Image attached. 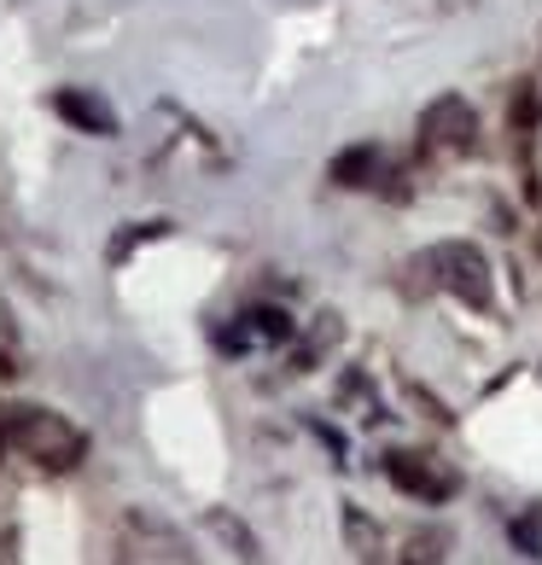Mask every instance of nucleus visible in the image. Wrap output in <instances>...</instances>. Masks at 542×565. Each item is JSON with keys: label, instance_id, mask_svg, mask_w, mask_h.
Returning <instances> with one entry per match:
<instances>
[{"label": "nucleus", "instance_id": "nucleus-1", "mask_svg": "<svg viewBox=\"0 0 542 565\" xmlns=\"http://www.w3.org/2000/svg\"><path fill=\"white\" fill-rule=\"evenodd\" d=\"M0 444L18 449L24 460H35V467H47V472H71V467H82V455H88L82 426H71L65 414H53V408H0Z\"/></svg>", "mask_w": 542, "mask_h": 565}, {"label": "nucleus", "instance_id": "nucleus-2", "mask_svg": "<svg viewBox=\"0 0 542 565\" xmlns=\"http://www.w3.org/2000/svg\"><path fill=\"white\" fill-rule=\"evenodd\" d=\"M421 268L432 275V286H444L449 298H461L472 309H490L496 298V286H490V263H485V250L467 245V239H444V245H432Z\"/></svg>", "mask_w": 542, "mask_h": 565}, {"label": "nucleus", "instance_id": "nucleus-3", "mask_svg": "<svg viewBox=\"0 0 542 565\" xmlns=\"http://www.w3.org/2000/svg\"><path fill=\"white\" fill-rule=\"evenodd\" d=\"M421 135L426 146H444V152H467L472 135H478V117L461 94H444V99H432L426 117H421Z\"/></svg>", "mask_w": 542, "mask_h": 565}, {"label": "nucleus", "instance_id": "nucleus-4", "mask_svg": "<svg viewBox=\"0 0 542 565\" xmlns=\"http://www.w3.org/2000/svg\"><path fill=\"white\" fill-rule=\"evenodd\" d=\"M385 478L397 484L403 495H414V501H449L455 495V472H444V467H432L426 455H385Z\"/></svg>", "mask_w": 542, "mask_h": 565}, {"label": "nucleus", "instance_id": "nucleus-5", "mask_svg": "<svg viewBox=\"0 0 542 565\" xmlns=\"http://www.w3.org/2000/svg\"><path fill=\"white\" fill-rule=\"evenodd\" d=\"M53 111L65 117L71 129L94 135V140H111V135H117V111H111L99 94H88V88H59V94H53Z\"/></svg>", "mask_w": 542, "mask_h": 565}, {"label": "nucleus", "instance_id": "nucleus-6", "mask_svg": "<svg viewBox=\"0 0 542 565\" xmlns=\"http://www.w3.org/2000/svg\"><path fill=\"white\" fill-rule=\"evenodd\" d=\"M211 531H216L245 565H263V542L252 536V525H245V519H234L227 508H211Z\"/></svg>", "mask_w": 542, "mask_h": 565}, {"label": "nucleus", "instance_id": "nucleus-7", "mask_svg": "<svg viewBox=\"0 0 542 565\" xmlns=\"http://www.w3.org/2000/svg\"><path fill=\"white\" fill-rule=\"evenodd\" d=\"M373 170H380V152H373V146H350L344 158H332V181L339 186H368Z\"/></svg>", "mask_w": 542, "mask_h": 565}, {"label": "nucleus", "instance_id": "nucleus-8", "mask_svg": "<svg viewBox=\"0 0 542 565\" xmlns=\"http://www.w3.org/2000/svg\"><path fill=\"white\" fill-rule=\"evenodd\" d=\"M252 321H257V339H268V344H286L291 339V321L280 316V309H252Z\"/></svg>", "mask_w": 542, "mask_h": 565}]
</instances>
